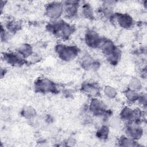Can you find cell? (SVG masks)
Returning <instances> with one entry per match:
<instances>
[{"instance_id": "1", "label": "cell", "mask_w": 147, "mask_h": 147, "mask_svg": "<svg viewBox=\"0 0 147 147\" xmlns=\"http://www.w3.org/2000/svg\"><path fill=\"white\" fill-rule=\"evenodd\" d=\"M47 29L55 37L64 41L69 39L75 32L73 25L61 18L52 21Z\"/></svg>"}, {"instance_id": "2", "label": "cell", "mask_w": 147, "mask_h": 147, "mask_svg": "<svg viewBox=\"0 0 147 147\" xmlns=\"http://www.w3.org/2000/svg\"><path fill=\"white\" fill-rule=\"evenodd\" d=\"M99 49L107 62L111 65L117 64L121 59V51L110 39L103 38Z\"/></svg>"}, {"instance_id": "3", "label": "cell", "mask_w": 147, "mask_h": 147, "mask_svg": "<svg viewBox=\"0 0 147 147\" xmlns=\"http://www.w3.org/2000/svg\"><path fill=\"white\" fill-rule=\"evenodd\" d=\"M55 51L58 57L65 62L74 60L79 55V48L74 45L58 43L55 47Z\"/></svg>"}, {"instance_id": "4", "label": "cell", "mask_w": 147, "mask_h": 147, "mask_svg": "<svg viewBox=\"0 0 147 147\" xmlns=\"http://www.w3.org/2000/svg\"><path fill=\"white\" fill-rule=\"evenodd\" d=\"M144 110H140L133 106H124L119 113V118L125 124L133 122H141Z\"/></svg>"}, {"instance_id": "5", "label": "cell", "mask_w": 147, "mask_h": 147, "mask_svg": "<svg viewBox=\"0 0 147 147\" xmlns=\"http://www.w3.org/2000/svg\"><path fill=\"white\" fill-rule=\"evenodd\" d=\"M109 19L115 25L124 29H130L135 24L133 17L126 13H114Z\"/></svg>"}, {"instance_id": "6", "label": "cell", "mask_w": 147, "mask_h": 147, "mask_svg": "<svg viewBox=\"0 0 147 147\" xmlns=\"http://www.w3.org/2000/svg\"><path fill=\"white\" fill-rule=\"evenodd\" d=\"M63 13V1H52L45 5L44 13L52 21L61 18Z\"/></svg>"}, {"instance_id": "7", "label": "cell", "mask_w": 147, "mask_h": 147, "mask_svg": "<svg viewBox=\"0 0 147 147\" xmlns=\"http://www.w3.org/2000/svg\"><path fill=\"white\" fill-rule=\"evenodd\" d=\"M34 88L37 92L41 94L53 93L57 91V86L55 83L46 78L37 79L34 83Z\"/></svg>"}, {"instance_id": "8", "label": "cell", "mask_w": 147, "mask_h": 147, "mask_svg": "<svg viewBox=\"0 0 147 147\" xmlns=\"http://www.w3.org/2000/svg\"><path fill=\"white\" fill-rule=\"evenodd\" d=\"M88 110L92 115L96 117H105L109 114L106 103L98 96L91 98L88 105Z\"/></svg>"}, {"instance_id": "9", "label": "cell", "mask_w": 147, "mask_h": 147, "mask_svg": "<svg viewBox=\"0 0 147 147\" xmlns=\"http://www.w3.org/2000/svg\"><path fill=\"white\" fill-rule=\"evenodd\" d=\"M125 133L126 136L138 141L142 137L144 130L141 122H136L125 124Z\"/></svg>"}, {"instance_id": "10", "label": "cell", "mask_w": 147, "mask_h": 147, "mask_svg": "<svg viewBox=\"0 0 147 147\" xmlns=\"http://www.w3.org/2000/svg\"><path fill=\"white\" fill-rule=\"evenodd\" d=\"M103 38V37H102L98 32L89 29L84 34V40L88 47L92 49H99Z\"/></svg>"}, {"instance_id": "11", "label": "cell", "mask_w": 147, "mask_h": 147, "mask_svg": "<svg viewBox=\"0 0 147 147\" xmlns=\"http://www.w3.org/2000/svg\"><path fill=\"white\" fill-rule=\"evenodd\" d=\"M64 13L63 15L68 19L74 18L78 13L80 1L71 0L63 1Z\"/></svg>"}, {"instance_id": "12", "label": "cell", "mask_w": 147, "mask_h": 147, "mask_svg": "<svg viewBox=\"0 0 147 147\" xmlns=\"http://www.w3.org/2000/svg\"><path fill=\"white\" fill-rule=\"evenodd\" d=\"M3 57L5 62L13 66H20L24 65L26 62V59L23 58L17 52L5 53Z\"/></svg>"}, {"instance_id": "13", "label": "cell", "mask_w": 147, "mask_h": 147, "mask_svg": "<svg viewBox=\"0 0 147 147\" xmlns=\"http://www.w3.org/2000/svg\"><path fill=\"white\" fill-rule=\"evenodd\" d=\"M82 91L86 94L92 97H97L100 91V88L96 83L92 82H86L82 84L81 86Z\"/></svg>"}, {"instance_id": "14", "label": "cell", "mask_w": 147, "mask_h": 147, "mask_svg": "<svg viewBox=\"0 0 147 147\" xmlns=\"http://www.w3.org/2000/svg\"><path fill=\"white\" fill-rule=\"evenodd\" d=\"M16 52L23 58L26 59L32 56L33 54V48L30 44L23 43L18 47Z\"/></svg>"}, {"instance_id": "15", "label": "cell", "mask_w": 147, "mask_h": 147, "mask_svg": "<svg viewBox=\"0 0 147 147\" xmlns=\"http://www.w3.org/2000/svg\"><path fill=\"white\" fill-rule=\"evenodd\" d=\"M140 92L133 91L129 88L126 89L124 91V96L129 105L133 106L135 103H137L140 96Z\"/></svg>"}, {"instance_id": "16", "label": "cell", "mask_w": 147, "mask_h": 147, "mask_svg": "<svg viewBox=\"0 0 147 147\" xmlns=\"http://www.w3.org/2000/svg\"><path fill=\"white\" fill-rule=\"evenodd\" d=\"M118 145L120 146H140L137 141L134 140L126 135L121 136L117 141Z\"/></svg>"}, {"instance_id": "17", "label": "cell", "mask_w": 147, "mask_h": 147, "mask_svg": "<svg viewBox=\"0 0 147 147\" xmlns=\"http://www.w3.org/2000/svg\"><path fill=\"white\" fill-rule=\"evenodd\" d=\"M143 88V83L140 78L133 77L129 81L127 88L137 92H141Z\"/></svg>"}, {"instance_id": "18", "label": "cell", "mask_w": 147, "mask_h": 147, "mask_svg": "<svg viewBox=\"0 0 147 147\" xmlns=\"http://www.w3.org/2000/svg\"><path fill=\"white\" fill-rule=\"evenodd\" d=\"M96 61L89 55H86L82 57L80 60V65L85 69H90L96 66Z\"/></svg>"}, {"instance_id": "19", "label": "cell", "mask_w": 147, "mask_h": 147, "mask_svg": "<svg viewBox=\"0 0 147 147\" xmlns=\"http://www.w3.org/2000/svg\"><path fill=\"white\" fill-rule=\"evenodd\" d=\"M103 95L109 99H114L117 96V91L115 87L110 85L105 86L102 90Z\"/></svg>"}, {"instance_id": "20", "label": "cell", "mask_w": 147, "mask_h": 147, "mask_svg": "<svg viewBox=\"0 0 147 147\" xmlns=\"http://www.w3.org/2000/svg\"><path fill=\"white\" fill-rule=\"evenodd\" d=\"M110 129L107 125H102L96 131V137L100 140H106L109 135Z\"/></svg>"}, {"instance_id": "21", "label": "cell", "mask_w": 147, "mask_h": 147, "mask_svg": "<svg viewBox=\"0 0 147 147\" xmlns=\"http://www.w3.org/2000/svg\"><path fill=\"white\" fill-rule=\"evenodd\" d=\"M36 110L31 106L25 107L21 111L22 116L28 119L33 118L36 115Z\"/></svg>"}, {"instance_id": "22", "label": "cell", "mask_w": 147, "mask_h": 147, "mask_svg": "<svg viewBox=\"0 0 147 147\" xmlns=\"http://www.w3.org/2000/svg\"><path fill=\"white\" fill-rule=\"evenodd\" d=\"M6 29L10 33H14L17 31L21 27V23L17 21L11 20L6 22Z\"/></svg>"}, {"instance_id": "23", "label": "cell", "mask_w": 147, "mask_h": 147, "mask_svg": "<svg viewBox=\"0 0 147 147\" xmlns=\"http://www.w3.org/2000/svg\"><path fill=\"white\" fill-rule=\"evenodd\" d=\"M82 14L84 17L88 19H92L94 18V12L90 4L85 3L82 6Z\"/></svg>"}, {"instance_id": "24", "label": "cell", "mask_w": 147, "mask_h": 147, "mask_svg": "<svg viewBox=\"0 0 147 147\" xmlns=\"http://www.w3.org/2000/svg\"><path fill=\"white\" fill-rule=\"evenodd\" d=\"M146 102H147V98H146V93L144 92H140L137 103L142 107V109L144 110H145L146 109Z\"/></svg>"}]
</instances>
